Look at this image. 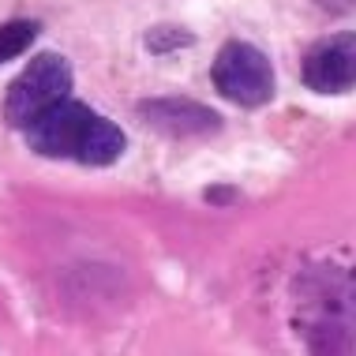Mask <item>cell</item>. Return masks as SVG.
<instances>
[{"label":"cell","instance_id":"2","mask_svg":"<svg viewBox=\"0 0 356 356\" xmlns=\"http://www.w3.org/2000/svg\"><path fill=\"white\" fill-rule=\"evenodd\" d=\"M72 90V68L64 56L56 53H38L26 72L8 86V102H4V117L15 128H26L31 120H38L45 109L60 105Z\"/></svg>","mask_w":356,"mask_h":356},{"label":"cell","instance_id":"1","mask_svg":"<svg viewBox=\"0 0 356 356\" xmlns=\"http://www.w3.org/2000/svg\"><path fill=\"white\" fill-rule=\"evenodd\" d=\"M26 143L42 158H75L83 165H113L128 147L124 131L113 120L68 98L26 124Z\"/></svg>","mask_w":356,"mask_h":356},{"label":"cell","instance_id":"3","mask_svg":"<svg viewBox=\"0 0 356 356\" xmlns=\"http://www.w3.org/2000/svg\"><path fill=\"white\" fill-rule=\"evenodd\" d=\"M214 86L236 105H263L274 98V68L263 49L229 42L214 60Z\"/></svg>","mask_w":356,"mask_h":356},{"label":"cell","instance_id":"7","mask_svg":"<svg viewBox=\"0 0 356 356\" xmlns=\"http://www.w3.org/2000/svg\"><path fill=\"white\" fill-rule=\"evenodd\" d=\"M188 42H191V34H180V31H172V26H158V31H150V38H147L150 53H165L172 45H188Z\"/></svg>","mask_w":356,"mask_h":356},{"label":"cell","instance_id":"4","mask_svg":"<svg viewBox=\"0 0 356 356\" xmlns=\"http://www.w3.org/2000/svg\"><path fill=\"white\" fill-rule=\"evenodd\" d=\"M304 83L319 94H345L356 86V34L319 42L304 60Z\"/></svg>","mask_w":356,"mask_h":356},{"label":"cell","instance_id":"5","mask_svg":"<svg viewBox=\"0 0 356 356\" xmlns=\"http://www.w3.org/2000/svg\"><path fill=\"white\" fill-rule=\"evenodd\" d=\"M139 117L150 124V128L165 131V136L188 139V136H210V131L221 128V117L214 109L188 98H154L139 105Z\"/></svg>","mask_w":356,"mask_h":356},{"label":"cell","instance_id":"6","mask_svg":"<svg viewBox=\"0 0 356 356\" xmlns=\"http://www.w3.org/2000/svg\"><path fill=\"white\" fill-rule=\"evenodd\" d=\"M38 38V23H26V19H12V23L0 26V64L15 60L31 49V42Z\"/></svg>","mask_w":356,"mask_h":356}]
</instances>
